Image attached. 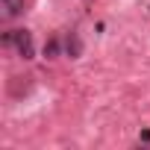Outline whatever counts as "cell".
I'll return each mask as SVG.
<instances>
[{"instance_id": "cell-1", "label": "cell", "mask_w": 150, "mask_h": 150, "mask_svg": "<svg viewBox=\"0 0 150 150\" xmlns=\"http://www.w3.org/2000/svg\"><path fill=\"white\" fill-rule=\"evenodd\" d=\"M3 44H6V47H15L18 56H24V59H33V53H35L33 35H30L27 30H9V33H3Z\"/></svg>"}, {"instance_id": "cell-2", "label": "cell", "mask_w": 150, "mask_h": 150, "mask_svg": "<svg viewBox=\"0 0 150 150\" xmlns=\"http://www.w3.org/2000/svg\"><path fill=\"white\" fill-rule=\"evenodd\" d=\"M27 0H0V9H3V18H18L24 12Z\"/></svg>"}]
</instances>
